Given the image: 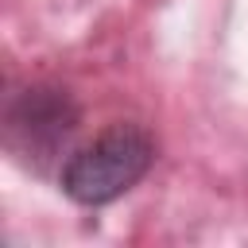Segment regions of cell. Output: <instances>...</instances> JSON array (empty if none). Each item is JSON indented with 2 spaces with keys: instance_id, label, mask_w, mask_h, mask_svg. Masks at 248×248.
<instances>
[{
  "instance_id": "obj_1",
  "label": "cell",
  "mask_w": 248,
  "mask_h": 248,
  "mask_svg": "<svg viewBox=\"0 0 248 248\" xmlns=\"http://www.w3.org/2000/svg\"><path fill=\"white\" fill-rule=\"evenodd\" d=\"M155 143L140 124H116L62 163V190L78 205H108L151 167Z\"/></svg>"
},
{
  "instance_id": "obj_2",
  "label": "cell",
  "mask_w": 248,
  "mask_h": 248,
  "mask_svg": "<svg viewBox=\"0 0 248 248\" xmlns=\"http://www.w3.org/2000/svg\"><path fill=\"white\" fill-rule=\"evenodd\" d=\"M74 132H78V105L66 89L35 85L8 105V136H12V147L23 155L50 159L66 151Z\"/></svg>"
}]
</instances>
